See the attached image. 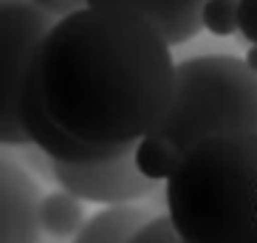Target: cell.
<instances>
[{
    "label": "cell",
    "mask_w": 257,
    "mask_h": 243,
    "mask_svg": "<svg viewBox=\"0 0 257 243\" xmlns=\"http://www.w3.org/2000/svg\"><path fill=\"white\" fill-rule=\"evenodd\" d=\"M201 23L215 37H229L234 31H240V26H237V0H206L204 12H201Z\"/></svg>",
    "instance_id": "obj_12"
},
{
    "label": "cell",
    "mask_w": 257,
    "mask_h": 243,
    "mask_svg": "<svg viewBox=\"0 0 257 243\" xmlns=\"http://www.w3.org/2000/svg\"><path fill=\"white\" fill-rule=\"evenodd\" d=\"M88 6H119L150 20L170 46H181L201 31L206 0H85Z\"/></svg>",
    "instance_id": "obj_8"
},
{
    "label": "cell",
    "mask_w": 257,
    "mask_h": 243,
    "mask_svg": "<svg viewBox=\"0 0 257 243\" xmlns=\"http://www.w3.org/2000/svg\"><path fill=\"white\" fill-rule=\"evenodd\" d=\"M130 243H184L181 235L175 232L170 218H153L150 223H144L139 229V235Z\"/></svg>",
    "instance_id": "obj_13"
},
{
    "label": "cell",
    "mask_w": 257,
    "mask_h": 243,
    "mask_svg": "<svg viewBox=\"0 0 257 243\" xmlns=\"http://www.w3.org/2000/svg\"><path fill=\"white\" fill-rule=\"evenodd\" d=\"M237 26L243 40L257 46V0H237Z\"/></svg>",
    "instance_id": "obj_14"
},
{
    "label": "cell",
    "mask_w": 257,
    "mask_h": 243,
    "mask_svg": "<svg viewBox=\"0 0 257 243\" xmlns=\"http://www.w3.org/2000/svg\"><path fill=\"white\" fill-rule=\"evenodd\" d=\"M82 198H76L74 192L60 190L43 198V232L51 237H71L76 235L85 223V212H82Z\"/></svg>",
    "instance_id": "obj_10"
},
{
    "label": "cell",
    "mask_w": 257,
    "mask_h": 243,
    "mask_svg": "<svg viewBox=\"0 0 257 243\" xmlns=\"http://www.w3.org/2000/svg\"><path fill=\"white\" fill-rule=\"evenodd\" d=\"M43 195L20 164L3 159L0 164V243H40L43 235Z\"/></svg>",
    "instance_id": "obj_7"
},
{
    "label": "cell",
    "mask_w": 257,
    "mask_h": 243,
    "mask_svg": "<svg viewBox=\"0 0 257 243\" xmlns=\"http://www.w3.org/2000/svg\"><path fill=\"white\" fill-rule=\"evenodd\" d=\"M167 218L184 243H257V133L189 147L167 178Z\"/></svg>",
    "instance_id": "obj_2"
},
{
    "label": "cell",
    "mask_w": 257,
    "mask_h": 243,
    "mask_svg": "<svg viewBox=\"0 0 257 243\" xmlns=\"http://www.w3.org/2000/svg\"><path fill=\"white\" fill-rule=\"evenodd\" d=\"M51 17L31 0H3L0 9V136L6 147L31 145L20 107Z\"/></svg>",
    "instance_id": "obj_4"
},
{
    "label": "cell",
    "mask_w": 257,
    "mask_h": 243,
    "mask_svg": "<svg viewBox=\"0 0 257 243\" xmlns=\"http://www.w3.org/2000/svg\"><path fill=\"white\" fill-rule=\"evenodd\" d=\"M175 68L150 20L119 6H85L51 26L34 79L48 116L76 139L136 145L170 110Z\"/></svg>",
    "instance_id": "obj_1"
},
{
    "label": "cell",
    "mask_w": 257,
    "mask_h": 243,
    "mask_svg": "<svg viewBox=\"0 0 257 243\" xmlns=\"http://www.w3.org/2000/svg\"><path fill=\"white\" fill-rule=\"evenodd\" d=\"M246 65H249L251 71H257V46H251L249 51H246Z\"/></svg>",
    "instance_id": "obj_16"
},
{
    "label": "cell",
    "mask_w": 257,
    "mask_h": 243,
    "mask_svg": "<svg viewBox=\"0 0 257 243\" xmlns=\"http://www.w3.org/2000/svg\"><path fill=\"white\" fill-rule=\"evenodd\" d=\"M31 3H37L40 9H46L48 15H54V17H65L71 12H79V9L88 6L85 0H31Z\"/></svg>",
    "instance_id": "obj_15"
},
{
    "label": "cell",
    "mask_w": 257,
    "mask_h": 243,
    "mask_svg": "<svg viewBox=\"0 0 257 243\" xmlns=\"http://www.w3.org/2000/svg\"><path fill=\"white\" fill-rule=\"evenodd\" d=\"M223 133H257V71L226 54L178 62L173 102L153 136L184 156L192 145Z\"/></svg>",
    "instance_id": "obj_3"
},
{
    "label": "cell",
    "mask_w": 257,
    "mask_h": 243,
    "mask_svg": "<svg viewBox=\"0 0 257 243\" xmlns=\"http://www.w3.org/2000/svg\"><path fill=\"white\" fill-rule=\"evenodd\" d=\"M133 156H136V164L147 178L153 181H161V178H170L181 161V153L175 150L173 145H167L164 139L159 136H144L142 142H136L133 147Z\"/></svg>",
    "instance_id": "obj_11"
},
{
    "label": "cell",
    "mask_w": 257,
    "mask_h": 243,
    "mask_svg": "<svg viewBox=\"0 0 257 243\" xmlns=\"http://www.w3.org/2000/svg\"><path fill=\"white\" fill-rule=\"evenodd\" d=\"M144 223H150V218L139 206H107L85 220L82 229L76 232L74 243H130Z\"/></svg>",
    "instance_id": "obj_9"
},
{
    "label": "cell",
    "mask_w": 257,
    "mask_h": 243,
    "mask_svg": "<svg viewBox=\"0 0 257 243\" xmlns=\"http://www.w3.org/2000/svg\"><path fill=\"white\" fill-rule=\"evenodd\" d=\"M20 113H23V125H26V133H29L31 145L37 147V150H43L51 161H60V164L105 161V159H113V156L127 153L130 147H136V145H91V142L76 139L74 133H68L65 128H60V125L48 116L46 105H43V99H40L34 74H31V79H29Z\"/></svg>",
    "instance_id": "obj_6"
},
{
    "label": "cell",
    "mask_w": 257,
    "mask_h": 243,
    "mask_svg": "<svg viewBox=\"0 0 257 243\" xmlns=\"http://www.w3.org/2000/svg\"><path fill=\"white\" fill-rule=\"evenodd\" d=\"M54 178L60 181L62 190L74 192L82 201L110 206L139 201V198L150 195L159 184L139 170L133 147L121 156L91 161V164H60V161H54Z\"/></svg>",
    "instance_id": "obj_5"
}]
</instances>
